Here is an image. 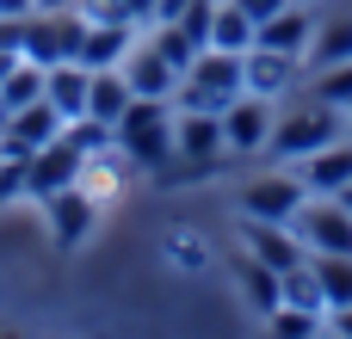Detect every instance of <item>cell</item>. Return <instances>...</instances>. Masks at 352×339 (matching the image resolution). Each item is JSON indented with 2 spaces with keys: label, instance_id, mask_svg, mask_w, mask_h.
Wrapping results in <instances>:
<instances>
[{
  "label": "cell",
  "instance_id": "cell-16",
  "mask_svg": "<svg viewBox=\"0 0 352 339\" xmlns=\"http://www.w3.org/2000/svg\"><path fill=\"white\" fill-rule=\"evenodd\" d=\"M136 25H118V19H87V37H80V68H124V56L136 49Z\"/></svg>",
  "mask_w": 352,
  "mask_h": 339
},
{
  "label": "cell",
  "instance_id": "cell-34",
  "mask_svg": "<svg viewBox=\"0 0 352 339\" xmlns=\"http://www.w3.org/2000/svg\"><path fill=\"white\" fill-rule=\"evenodd\" d=\"M334 198H340V204H346V210H352V185H340V191H334Z\"/></svg>",
  "mask_w": 352,
  "mask_h": 339
},
{
  "label": "cell",
  "instance_id": "cell-10",
  "mask_svg": "<svg viewBox=\"0 0 352 339\" xmlns=\"http://www.w3.org/2000/svg\"><path fill=\"white\" fill-rule=\"evenodd\" d=\"M43 210H50V235H56V247H62V253L87 247V235H93V222H99V198H93L80 179H74L68 191L43 198Z\"/></svg>",
  "mask_w": 352,
  "mask_h": 339
},
{
  "label": "cell",
  "instance_id": "cell-35",
  "mask_svg": "<svg viewBox=\"0 0 352 339\" xmlns=\"http://www.w3.org/2000/svg\"><path fill=\"white\" fill-rule=\"evenodd\" d=\"M346 136H352V105H346Z\"/></svg>",
  "mask_w": 352,
  "mask_h": 339
},
{
  "label": "cell",
  "instance_id": "cell-18",
  "mask_svg": "<svg viewBox=\"0 0 352 339\" xmlns=\"http://www.w3.org/2000/svg\"><path fill=\"white\" fill-rule=\"evenodd\" d=\"M309 37H316V12H309V0H291L285 12H272V19L254 31V43H266V49H291V56H303Z\"/></svg>",
  "mask_w": 352,
  "mask_h": 339
},
{
  "label": "cell",
  "instance_id": "cell-21",
  "mask_svg": "<svg viewBox=\"0 0 352 339\" xmlns=\"http://www.w3.org/2000/svg\"><path fill=\"white\" fill-rule=\"evenodd\" d=\"M130 80H124V68H93V80H87V117H99L105 130L130 111Z\"/></svg>",
  "mask_w": 352,
  "mask_h": 339
},
{
  "label": "cell",
  "instance_id": "cell-13",
  "mask_svg": "<svg viewBox=\"0 0 352 339\" xmlns=\"http://www.w3.org/2000/svg\"><path fill=\"white\" fill-rule=\"evenodd\" d=\"M229 278H235V296H241V303H248L260 321H266V315L285 303V272H272V266H266V259H254L248 247L229 259Z\"/></svg>",
  "mask_w": 352,
  "mask_h": 339
},
{
  "label": "cell",
  "instance_id": "cell-12",
  "mask_svg": "<svg viewBox=\"0 0 352 339\" xmlns=\"http://www.w3.org/2000/svg\"><path fill=\"white\" fill-rule=\"evenodd\" d=\"M62 136V117H56V105L50 99H31L25 111H12L6 124H0V154H19V161H31L43 142H56Z\"/></svg>",
  "mask_w": 352,
  "mask_h": 339
},
{
  "label": "cell",
  "instance_id": "cell-20",
  "mask_svg": "<svg viewBox=\"0 0 352 339\" xmlns=\"http://www.w3.org/2000/svg\"><path fill=\"white\" fill-rule=\"evenodd\" d=\"M309 68H328V62H352V6H334L328 19H316V37L303 49Z\"/></svg>",
  "mask_w": 352,
  "mask_h": 339
},
{
  "label": "cell",
  "instance_id": "cell-25",
  "mask_svg": "<svg viewBox=\"0 0 352 339\" xmlns=\"http://www.w3.org/2000/svg\"><path fill=\"white\" fill-rule=\"evenodd\" d=\"M161 253H167V259H173L179 272H204V266H210V241H204L198 229H167Z\"/></svg>",
  "mask_w": 352,
  "mask_h": 339
},
{
  "label": "cell",
  "instance_id": "cell-8",
  "mask_svg": "<svg viewBox=\"0 0 352 339\" xmlns=\"http://www.w3.org/2000/svg\"><path fill=\"white\" fill-rule=\"evenodd\" d=\"M297 80H303V56H291V49H266V43H254L248 56H241V86L254 93V99H291L297 93Z\"/></svg>",
  "mask_w": 352,
  "mask_h": 339
},
{
  "label": "cell",
  "instance_id": "cell-23",
  "mask_svg": "<svg viewBox=\"0 0 352 339\" xmlns=\"http://www.w3.org/2000/svg\"><path fill=\"white\" fill-rule=\"evenodd\" d=\"M309 272H316L328 309H346L352 303V253H309Z\"/></svg>",
  "mask_w": 352,
  "mask_h": 339
},
{
  "label": "cell",
  "instance_id": "cell-7",
  "mask_svg": "<svg viewBox=\"0 0 352 339\" xmlns=\"http://www.w3.org/2000/svg\"><path fill=\"white\" fill-rule=\"evenodd\" d=\"M291 229H297V241L309 253H352V210L340 198H316L309 191V204L291 216Z\"/></svg>",
  "mask_w": 352,
  "mask_h": 339
},
{
  "label": "cell",
  "instance_id": "cell-26",
  "mask_svg": "<svg viewBox=\"0 0 352 339\" xmlns=\"http://www.w3.org/2000/svg\"><path fill=\"white\" fill-rule=\"evenodd\" d=\"M142 37H148V43H155V56H167V62H173L179 74H186V68L198 62V49H204V43H192V37L179 31V25H148Z\"/></svg>",
  "mask_w": 352,
  "mask_h": 339
},
{
  "label": "cell",
  "instance_id": "cell-17",
  "mask_svg": "<svg viewBox=\"0 0 352 339\" xmlns=\"http://www.w3.org/2000/svg\"><path fill=\"white\" fill-rule=\"evenodd\" d=\"M297 173H303V185H309L316 198H334L340 185H352V136L328 142V148H316L309 161H297Z\"/></svg>",
  "mask_w": 352,
  "mask_h": 339
},
{
  "label": "cell",
  "instance_id": "cell-6",
  "mask_svg": "<svg viewBox=\"0 0 352 339\" xmlns=\"http://www.w3.org/2000/svg\"><path fill=\"white\" fill-rule=\"evenodd\" d=\"M80 37H87V12L80 6H68V12H31L25 19V56L37 68L80 62Z\"/></svg>",
  "mask_w": 352,
  "mask_h": 339
},
{
  "label": "cell",
  "instance_id": "cell-28",
  "mask_svg": "<svg viewBox=\"0 0 352 339\" xmlns=\"http://www.w3.org/2000/svg\"><path fill=\"white\" fill-rule=\"evenodd\" d=\"M316 99H328V105H352V62H328V68H316V86H309Z\"/></svg>",
  "mask_w": 352,
  "mask_h": 339
},
{
  "label": "cell",
  "instance_id": "cell-31",
  "mask_svg": "<svg viewBox=\"0 0 352 339\" xmlns=\"http://www.w3.org/2000/svg\"><path fill=\"white\" fill-rule=\"evenodd\" d=\"M37 0H0V19H31Z\"/></svg>",
  "mask_w": 352,
  "mask_h": 339
},
{
  "label": "cell",
  "instance_id": "cell-4",
  "mask_svg": "<svg viewBox=\"0 0 352 339\" xmlns=\"http://www.w3.org/2000/svg\"><path fill=\"white\" fill-rule=\"evenodd\" d=\"M229 161V136H223V111H173V167L186 173H217Z\"/></svg>",
  "mask_w": 352,
  "mask_h": 339
},
{
  "label": "cell",
  "instance_id": "cell-1",
  "mask_svg": "<svg viewBox=\"0 0 352 339\" xmlns=\"http://www.w3.org/2000/svg\"><path fill=\"white\" fill-rule=\"evenodd\" d=\"M340 136H346V111L309 93V99H297L291 111H278L266 154H272L278 167H297V161H309L316 148H328V142H340Z\"/></svg>",
  "mask_w": 352,
  "mask_h": 339
},
{
  "label": "cell",
  "instance_id": "cell-27",
  "mask_svg": "<svg viewBox=\"0 0 352 339\" xmlns=\"http://www.w3.org/2000/svg\"><path fill=\"white\" fill-rule=\"evenodd\" d=\"M266 327H272V334H291V339H309V334L328 327V315H322V309H297V303H278V309L266 315Z\"/></svg>",
  "mask_w": 352,
  "mask_h": 339
},
{
  "label": "cell",
  "instance_id": "cell-32",
  "mask_svg": "<svg viewBox=\"0 0 352 339\" xmlns=\"http://www.w3.org/2000/svg\"><path fill=\"white\" fill-rule=\"evenodd\" d=\"M328 327H334V334H352V303L346 309H328Z\"/></svg>",
  "mask_w": 352,
  "mask_h": 339
},
{
  "label": "cell",
  "instance_id": "cell-29",
  "mask_svg": "<svg viewBox=\"0 0 352 339\" xmlns=\"http://www.w3.org/2000/svg\"><path fill=\"white\" fill-rule=\"evenodd\" d=\"M25 198H31V161L0 154V210L6 204H25Z\"/></svg>",
  "mask_w": 352,
  "mask_h": 339
},
{
  "label": "cell",
  "instance_id": "cell-5",
  "mask_svg": "<svg viewBox=\"0 0 352 339\" xmlns=\"http://www.w3.org/2000/svg\"><path fill=\"white\" fill-rule=\"evenodd\" d=\"M303 204H309V185H303L297 167L254 173V179L241 185V198H235V210H241V216H260V222H291Z\"/></svg>",
  "mask_w": 352,
  "mask_h": 339
},
{
  "label": "cell",
  "instance_id": "cell-30",
  "mask_svg": "<svg viewBox=\"0 0 352 339\" xmlns=\"http://www.w3.org/2000/svg\"><path fill=\"white\" fill-rule=\"evenodd\" d=\"M235 6H241V12H248L254 25H266V19H272V12H285L291 0H235Z\"/></svg>",
  "mask_w": 352,
  "mask_h": 339
},
{
  "label": "cell",
  "instance_id": "cell-2",
  "mask_svg": "<svg viewBox=\"0 0 352 339\" xmlns=\"http://www.w3.org/2000/svg\"><path fill=\"white\" fill-rule=\"evenodd\" d=\"M111 142L136 173H167L173 167V111H167V99H130V111L111 124Z\"/></svg>",
  "mask_w": 352,
  "mask_h": 339
},
{
  "label": "cell",
  "instance_id": "cell-14",
  "mask_svg": "<svg viewBox=\"0 0 352 339\" xmlns=\"http://www.w3.org/2000/svg\"><path fill=\"white\" fill-rule=\"evenodd\" d=\"M124 80H130V93H136V99H167V105H173V93H179V68H173L167 56H155V43H148V37L124 56Z\"/></svg>",
  "mask_w": 352,
  "mask_h": 339
},
{
  "label": "cell",
  "instance_id": "cell-22",
  "mask_svg": "<svg viewBox=\"0 0 352 339\" xmlns=\"http://www.w3.org/2000/svg\"><path fill=\"white\" fill-rule=\"evenodd\" d=\"M31 99H43V68H37L31 56H19V62L0 74V124H6L12 111H25Z\"/></svg>",
  "mask_w": 352,
  "mask_h": 339
},
{
  "label": "cell",
  "instance_id": "cell-9",
  "mask_svg": "<svg viewBox=\"0 0 352 339\" xmlns=\"http://www.w3.org/2000/svg\"><path fill=\"white\" fill-rule=\"evenodd\" d=\"M272 124H278V105H272V99H254V93H241V99L223 111L229 154H235V161H254V154H266V142H272Z\"/></svg>",
  "mask_w": 352,
  "mask_h": 339
},
{
  "label": "cell",
  "instance_id": "cell-11",
  "mask_svg": "<svg viewBox=\"0 0 352 339\" xmlns=\"http://www.w3.org/2000/svg\"><path fill=\"white\" fill-rule=\"evenodd\" d=\"M241 247L254 253V259H266L272 272H291V266H303L309 259V247L297 241V229L291 222H260V216H241Z\"/></svg>",
  "mask_w": 352,
  "mask_h": 339
},
{
  "label": "cell",
  "instance_id": "cell-24",
  "mask_svg": "<svg viewBox=\"0 0 352 339\" xmlns=\"http://www.w3.org/2000/svg\"><path fill=\"white\" fill-rule=\"evenodd\" d=\"M254 19L235 6V0H217V19H210V49H235V56H248L254 49Z\"/></svg>",
  "mask_w": 352,
  "mask_h": 339
},
{
  "label": "cell",
  "instance_id": "cell-33",
  "mask_svg": "<svg viewBox=\"0 0 352 339\" xmlns=\"http://www.w3.org/2000/svg\"><path fill=\"white\" fill-rule=\"evenodd\" d=\"M68 6H80V0H37V12H68Z\"/></svg>",
  "mask_w": 352,
  "mask_h": 339
},
{
  "label": "cell",
  "instance_id": "cell-3",
  "mask_svg": "<svg viewBox=\"0 0 352 339\" xmlns=\"http://www.w3.org/2000/svg\"><path fill=\"white\" fill-rule=\"evenodd\" d=\"M248 86H241V56L235 49H198V62L179 74V93H173V105H192V111H229L235 99H241Z\"/></svg>",
  "mask_w": 352,
  "mask_h": 339
},
{
  "label": "cell",
  "instance_id": "cell-15",
  "mask_svg": "<svg viewBox=\"0 0 352 339\" xmlns=\"http://www.w3.org/2000/svg\"><path fill=\"white\" fill-rule=\"evenodd\" d=\"M80 161H87V154H80L74 142H62V136H56V142H43V148L31 154V198L43 204V198L68 191V185L80 179Z\"/></svg>",
  "mask_w": 352,
  "mask_h": 339
},
{
  "label": "cell",
  "instance_id": "cell-19",
  "mask_svg": "<svg viewBox=\"0 0 352 339\" xmlns=\"http://www.w3.org/2000/svg\"><path fill=\"white\" fill-rule=\"evenodd\" d=\"M87 80H93V68H80V62H56V68H43V99L56 105L62 124L87 117Z\"/></svg>",
  "mask_w": 352,
  "mask_h": 339
}]
</instances>
